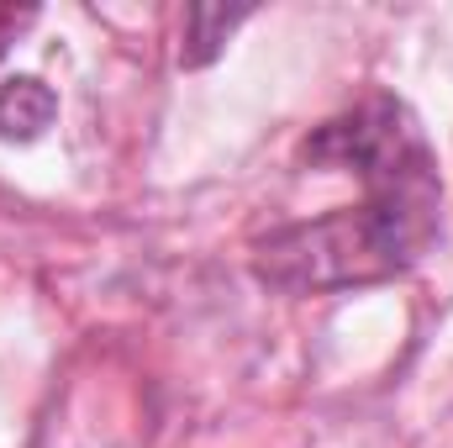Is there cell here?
<instances>
[{"mask_svg": "<svg viewBox=\"0 0 453 448\" xmlns=\"http://www.w3.org/2000/svg\"><path fill=\"white\" fill-rule=\"evenodd\" d=\"M58 112V101H53V90L42 85V80H32V74H21V80H5L0 85V132L5 137H37L48 121Z\"/></svg>", "mask_w": 453, "mask_h": 448, "instance_id": "7a4b0ae2", "label": "cell"}, {"mask_svg": "<svg viewBox=\"0 0 453 448\" xmlns=\"http://www.w3.org/2000/svg\"><path fill=\"white\" fill-rule=\"evenodd\" d=\"M237 21H242V11H190V42L196 48L185 53V64H206Z\"/></svg>", "mask_w": 453, "mask_h": 448, "instance_id": "3957f363", "label": "cell"}, {"mask_svg": "<svg viewBox=\"0 0 453 448\" xmlns=\"http://www.w3.org/2000/svg\"><path fill=\"white\" fill-rule=\"evenodd\" d=\"M306 158L353 169L364 180V201L269 232L253 248V269L264 285L290 296L348 290L390 280L427 253V243L438 237L443 190L433 148L401 101L374 96L358 112L327 121L306 143Z\"/></svg>", "mask_w": 453, "mask_h": 448, "instance_id": "6da1fadb", "label": "cell"}]
</instances>
